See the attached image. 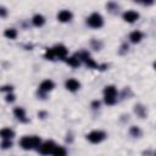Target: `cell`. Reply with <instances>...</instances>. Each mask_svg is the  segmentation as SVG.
<instances>
[{
	"label": "cell",
	"instance_id": "1",
	"mask_svg": "<svg viewBox=\"0 0 156 156\" xmlns=\"http://www.w3.org/2000/svg\"><path fill=\"white\" fill-rule=\"evenodd\" d=\"M40 143L41 139L38 135H24L20 139V146L23 150H37Z\"/></svg>",
	"mask_w": 156,
	"mask_h": 156
},
{
	"label": "cell",
	"instance_id": "2",
	"mask_svg": "<svg viewBox=\"0 0 156 156\" xmlns=\"http://www.w3.org/2000/svg\"><path fill=\"white\" fill-rule=\"evenodd\" d=\"M104 101L106 105L108 106H112L117 102V95H118V91H117V88L113 85V84H108L104 88Z\"/></svg>",
	"mask_w": 156,
	"mask_h": 156
},
{
	"label": "cell",
	"instance_id": "3",
	"mask_svg": "<svg viewBox=\"0 0 156 156\" xmlns=\"http://www.w3.org/2000/svg\"><path fill=\"white\" fill-rule=\"evenodd\" d=\"M76 55H77V57L80 60V62L84 63L88 68H93V69H98V68H100V65H99V63L90 56V54H89L88 51H85V50H80V51L77 52Z\"/></svg>",
	"mask_w": 156,
	"mask_h": 156
},
{
	"label": "cell",
	"instance_id": "4",
	"mask_svg": "<svg viewBox=\"0 0 156 156\" xmlns=\"http://www.w3.org/2000/svg\"><path fill=\"white\" fill-rule=\"evenodd\" d=\"M104 17L99 12H93L87 17V24L93 29H100L104 26Z\"/></svg>",
	"mask_w": 156,
	"mask_h": 156
},
{
	"label": "cell",
	"instance_id": "5",
	"mask_svg": "<svg viewBox=\"0 0 156 156\" xmlns=\"http://www.w3.org/2000/svg\"><path fill=\"white\" fill-rule=\"evenodd\" d=\"M106 136H107V134L104 130H100V129H94V130L89 132L85 135L87 140L90 144H100V143H102L106 139Z\"/></svg>",
	"mask_w": 156,
	"mask_h": 156
},
{
	"label": "cell",
	"instance_id": "6",
	"mask_svg": "<svg viewBox=\"0 0 156 156\" xmlns=\"http://www.w3.org/2000/svg\"><path fill=\"white\" fill-rule=\"evenodd\" d=\"M55 146H56V143L55 141H52V140H45V141H41L40 143V145L38 146L37 151L40 155H51Z\"/></svg>",
	"mask_w": 156,
	"mask_h": 156
},
{
	"label": "cell",
	"instance_id": "7",
	"mask_svg": "<svg viewBox=\"0 0 156 156\" xmlns=\"http://www.w3.org/2000/svg\"><path fill=\"white\" fill-rule=\"evenodd\" d=\"M51 51H52L55 58L65 60V58L68 56V49H67L65 45H62V44H57V45L52 46V48H51Z\"/></svg>",
	"mask_w": 156,
	"mask_h": 156
},
{
	"label": "cell",
	"instance_id": "8",
	"mask_svg": "<svg viewBox=\"0 0 156 156\" xmlns=\"http://www.w3.org/2000/svg\"><path fill=\"white\" fill-rule=\"evenodd\" d=\"M54 88H55V83H54L52 79H44V80L39 84V87H38V93L45 95V94L50 93Z\"/></svg>",
	"mask_w": 156,
	"mask_h": 156
},
{
	"label": "cell",
	"instance_id": "9",
	"mask_svg": "<svg viewBox=\"0 0 156 156\" xmlns=\"http://www.w3.org/2000/svg\"><path fill=\"white\" fill-rule=\"evenodd\" d=\"M139 17H140L139 12H136L134 10H128V11H124L122 13V18L127 23H135L139 20Z\"/></svg>",
	"mask_w": 156,
	"mask_h": 156
},
{
	"label": "cell",
	"instance_id": "10",
	"mask_svg": "<svg viewBox=\"0 0 156 156\" xmlns=\"http://www.w3.org/2000/svg\"><path fill=\"white\" fill-rule=\"evenodd\" d=\"M80 87H82L80 82L77 80L76 78H68V79L65 82V88H66L68 91H71V93L78 91V90L80 89Z\"/></svg>",
	"mask_w": 156,
	"mask_h": 156
},
{
	"label": "cell",
	"instance_id": "11",
	"mask_svg": "<svg viewBox=\"0 0 156 156\" xmlns=\"http://www.w3.org/2000/svg\"><path fill=\"white\" fill-rule=\"evenodd\" d=\"M57 21L61 22V23H68L73 20V13L69 11V10H61L58 13H57Z\"/></svg>",
	"mask_w": 156,
	"mask_h": 156
},
{
	"label": "cell",
	"instance_id": "12",
	"mask_svg": "<svg viewBox=\"0 0 156 156\" xmlns=\"http://www.w3.org/2000/svg\"><path fill=\"white\" fill-rule=\"evenodd\" d=\"M13 116L22 123H27L28 122V117H27V112L23 107L21 106H17L13 108Z\"/></svg>",
	"mask_w": 156,
	"mask_h": 156
},
{
	"label": "cell",
	"instance_id": "13",
	"mask_svg": "<svg viewBox=\"0 0 156 156\" xmlns=\"http://www.w3.org/2000/svg\"><path fill=\"white\" fill-rule=\"evenodd\" d=\"M143 38H144V33H143L141 30H133V32H130L129 35H128L129 41L133 43V44L140 43V41L143 40Z\"/></svg>",
	"mask_w": 156,
	"mask_h": 156
},
{
	"label": "cell",
	"instance_id": "14",
	"mask_svg": "<svg viewBox=\"0 0 156 156\" xmlns=\"http://www.w3.org/2000/svg\"><path fill=\"white\" fill-rule=\"evenodd\" d=\"M69 67H72V68H77V67H79L80 66V60L77 57V55H74V56H67L65 60H63Z\"/></svg>",
	"mask_w": 156,
	"mask_h": 156
},
{
	"label": "cell",
	"instance_id": "15",
	"mask_svg": "<svg viewBox=\"0 0 156 156\" xmlns=\"http://www.w3.org/2000/svg\"><path fill=\"white\" fill-rule=\"evenodd\" d=\"M32 24H33L34 27H38V28L43 27V26L45 24V17H44L41 13L34 15V16L32 17Z\"/></svg>",
	"mask_w": 156,
	"mask_h": 156
},
{
	"label": "cell",
	"instance_id": "16",
	"mask_svg": "<svg viewBox=\"0 0 156 156\" xmlns=\"http://www.w3.org/2000/svg\"><path fill=\"white\" fill-rule=\"evenodd\" d=\"M13 136H15L13 129H11L9 127H5V128L0 129V138L1 139H12Z\"/></svg>",
	"mask_w": 156,
	"mask_h": 156
},
{
	"label": "cell",
	"instance_id": "17",
	"mask_svg": "<svg viewBox=\"0 0 156 156\" xmlns=\"http://www.w3.org/2000/svg\"><path fill=\"white\" fill-rule=\"evenodd\" d=\"M134 112H135V113H136V116H138V117H140V118H145V117H146V115H147L146 107H145L144 105H141V104H138V105H135V106H134Z\"/></svg>",
	"mask_w": 156,
	"mask_h": 156
},
{
	"label": "cell",
	"instance_id": "18",
	"mask_svg": "<svg viewBox=\"0 0 156 156\" xmlns=\"http://www.w3.org/2000/svg\"><path fill=\"white\" fill-rule=\"evenodd\" d=\"M4 35H5V38L13 40V39H16V38H17L18 32H17V29H16V28H7V29H5Z\"/></svg>",
	"mask_w": 156,
	"mask_h": 156
},
{
	"label": "cell",
	"instance_id": "19",
	"mask_svg": "<svg viewBox=\"0 0 156 156\" xmlns=\"http://www.w3.org/2000/svg\"><path fill=\"white\" fill-rule=\"evenodd\" d=\"M51 155H55V156H65V155H67V150H66L63 146L56 144V146L54 147Z\"/></svg>",
	"mask_w": 156,
	"mask_h": 156
},
{
	"label": "cell",
	"instance_id": "20",
	"mask_svg": "<svg viewBox=\"0 0 156 156\" xmlns=\"http://www.w3.org/2000/svg\"><path fill=\"white\" fill-rule=\"evenodd\" d=\"M129 134L133 136V138H140L143 135V132L141 129L138 127V126H132L129 128Z\"/></svg>",
	"mask_w": 156,
	"mask_h": 156
},
{
	"label": "cell",
	"instance_id": "21",
	"mask_svg": "<svg viewBox=\"0 0 156 156\" xmlns=\"http://www.w3.org/2000/svg\"><path fill=\"white\" fill-rule=\"evenodd\" d=\"M0 146H1V149H4V150L10 149V147H12V140H11V139H2Z\"/></svg>",
	"mask_w": 156,
	"mask_h": 156
},
{
	"label": "cell",
	"instance_id": "22",
	"mask_svg": "<svg viewBox=\"0 0 156 156\" xmlns=\"http://www.w3.org/2000/svg\"><path fill=\"white\" fill-rule=\"evenodd\" d=\"M106 7H107V10L111 11V12H113V11H118V5H117L116 2H113V1H110V2L106 5Z\"/></svg>",
	"mask_w": 156,
	"mask_h": 156
},
{
	"label": "cell",
	"instance_id": "23",
	"mask_svg": "<svg viewBox=\"0 0 156 156\" xmlns=\"http://www.w3.org/2000/svg\"><path fill=\"white\" fill-rule=\"evenodd\" d=\"M9 15V10L5 6H0V18H5Z\"/></svg>",
	"mask_w": 156,
	"mask_h": 156
},
{
	"label": "cell",
	"instance_id": "24",
	"mask_svg": "<svg viewBox=\"0 0 156 156\" xmlns=\"http://www.w3.org/2000/svg\"><path fill=\"white\" fill-rule=\"evenodd\" d=\"M5 100H6V102H13V101L16 100V96H15V94H12V91H11V93H7V94H6Z\"/></svg>",
	"mask_w": 156,
	"mask_h": 156
},
{
	"label": "cell",
	"instance_id": "25",
	"mask_svg": "<svg viewBox=\"0 0 156 156\" xmlns=\"http://www.w3.org/2000/svg\"><path fill=\"white\" fill-rule=\"evenodd\" d=\"M134 1L140 2V4L145 5V6H151V5H154V2H155V0H134Z\"/></svg>",
	"mask_w": 156,
	"mask_h": 156
},
{
	"label": "cell",
	"instance_id": "26",
	"mask_svg": "<svg viewBox=\"0 0 156 156\" xmlns=\"http://www.w3.org/2000/svg\"><path fill=\"white\" fill-rule=\"evenodd\" d=\"M91 45H93V48H94L95 50H100L101 46H102V43H101V41H96V40L94 39V40H91Z\"/></svg>",
	"mask_w": 156,
	"mask_h": 156
},
{
	"label": "cell",
	"instance_id": "27",
	"mask_svg": "<svg viewBox=\"0 0 156 156\" xmlns=\"http://www.w3.org/2000/svg\"><path fill=\"white\" fill-rule=\"evenodd\" d=\"M12 90H13V87H12V85H2V87H0V91L11 93Z\"/></svg>",
	"mask_w": 156,
	"mask_h": 156
},
{
	"label": "cell",
	"instance_id": "28",
	"mask_svg": "<svg viewBox=\"0 0 156 156\" xmlns=\"http://www.w3.org/2000/svg\"><path fill=\"white\" fill-rule=\"evenodd\" d=\"M91 107H93V108H99V107H100V101H98V100L93 101V102H91Z\"/></svg>",
	"mask_w": 156,
	"mask_h": 156
}]
</instances>
